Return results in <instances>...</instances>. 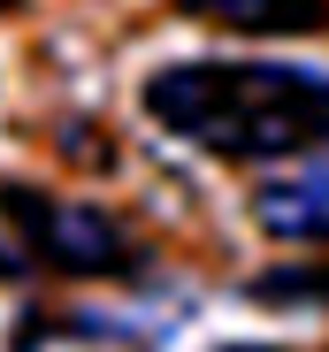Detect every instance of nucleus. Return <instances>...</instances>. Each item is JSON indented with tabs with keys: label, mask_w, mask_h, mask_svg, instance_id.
Wrapping results in <instances>:
<instances>
[{
	"label": "nucleus",
	"mask_w": 329,
	"mask_h": 352,
	"mask_svg": "<svg viewBox=\"0 0 329 352\" xmlns=\"http://www.w3.org/2000/svg\"><path fill=\"white\" fill-rule=\"evenodd\" d=\"M0 214L23 238V253L54 276H131L146 253L123 230V214H107L92 199H54L31 184H0Z\"/></svg>",
	"instance_id": "nucleus-2"
},
{
	"label": "nucleus",
	"mask_w": 329,
	"mask_h": 352,
	"mask_svg": "<svg viewBox=\"0 0 329 352\" xmlns=\"http://www.w3.org/2000/svg\"><path fill=\"white\" fill-rule=\"evenodd\" d=\"M16 8H23V0H0V16H16Z\"/></svg>",
	"instance_id": "nucleus-7"
},
{
	"label": "nucleus",
	"mask_w": 329,
	"mask_h": 352,
	"mask_svg": "<svg viewBox=\"0 0 329 352\" xmlns=\"http://www.w3.org/2000/svg\"><path fill=\"white\" fill-rule=\"evenodd\" d=\"M260 307H329V268H276L245 283Z\"/></svg>",
	"instance_id": "nucleus-5"
},
{
	"label": "nucleus",
	"mask_w": 329,
	"mask_h": 352,
	"mask_svg": "<svg viewBox=\"0 0 329 352\" xmlns=\"http://www.w3.org/2000/svg\"><path fill=\"white\" fill-rule=\"evenodd\" d=\"M214 352H291V344H214Z\"/></svg>",
	"instance_id": "nucleus-6"
},
{
	"label": "nucleus",
	"mask_w": 329,
	"mask_h": 352,
	"mask_svg": "<svg viewBox=\"0 0 329 352\" xmlns=\"http://www.w3.org/2000/svg\"><path fill=\"white\" fill-rule=\"evenodd\" d=\"M177 8L199 16V23L245 31V38H306V31H329V0H177Z\"/></svg>",
	"instance_id": "nucleus-4"
},
{
	"label": "nucleus",
	"mask_w": 329,
	"mask_h": 352,
	"mask_svg": "<svg viewBox=\"0 0 329 352\" xmlns=\"http://www.w3.org/2000/svg\"><path fill=\"white\" fill-rule=\"evenodd\" d=\"M253 222L276 245H329V153H306L253 184Z\"/></svg>",
	"instance_id": "nucleus-3"
},
{
	"label": "nucleus",
	"mask_w": 329,
	"mask_h": 352,
	"mask_svg": "<svg viewBox=\"0 0 329 352\" xmlns=\"http://www.w3.org/2000/svg\"><path fill=\"white\" fill-rule=\"evenodd\" d=\"M138 107L177 146L230 168L329 153V69L314 62H161L138 85Z\"/></svg>",
	"instance_id": "nucleus-1"
}]
</instances>
